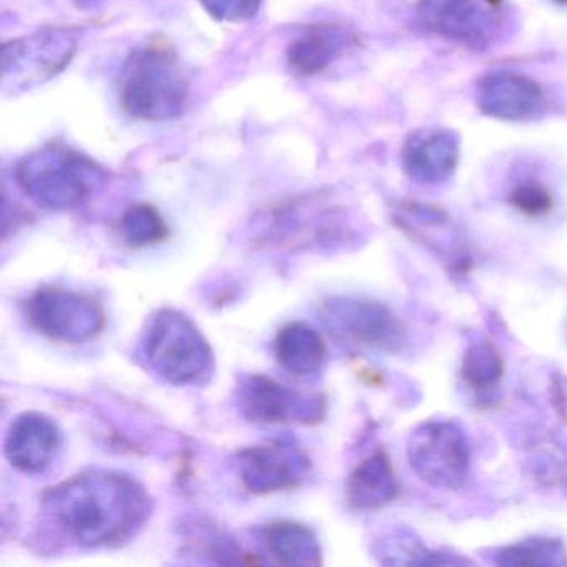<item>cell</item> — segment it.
Returning a JSON list of instances; mask_svg holds the SVG:
<instances>
[{
	"mask_svg": "<svg viewBox=\"0 0 567 567\" xmlns=\"http://www.w3.org/2000/svg\"><path fill=\"white\" fill-rule=\"evenodd\" d=\"M16 181L41 207L69 210L104 187L107 172L74 148L48 145L19 161Z\"/></svg>",
	"mask_w": 567,
	"mask_h": 567,
	"instance_id": "7a4b0ae2",
	"label": "cell"
},
{
	"mask_svg": "<svg viewBox=\"0 0 567 567\" xmlns=\"http://www.w3.org/2000/svg\"><path fill=\"white\" fill-rule=\"evenodd\" d=\"M461 373L474 390H489L501 380L503 361L493 344L477 341L464 353Z\"/></svg>",
	"mask_w": 567,
	"mask_h": 567,
	"instance_id": "44dd1931",
	"label": "cell"
},
{
	"mask_svg": "<svg viewBox=\"0 0 567 567\" xmlns=\"http://www.w3.org/2000/svg\"><path fill=\"white\" fill-rule=\"evenodd\" d=\"M79 8H91V6L99 4L102 0H72Z\"/></svg>",
	"mask_w": 567,
	"mask_h": 567,
	"instance_id": "d4e9b609",
	"label": "cell"
},
{
	"mask_svg": "<svg viewBox=\"0 0 567 567\" xmlns=\"http://www.w3.org/2000/svg\"><path fill=\"white\" fill-rule=\"evenodd\" d=\"M511 202L519 208L523 214L537 215L546 214L550 208V197L543 187L534 184L519 185L511 194Z\"/></svg>",
	"mask_w": 567,
	"mask_h": 567,
	"instance_id": "cb8c5ba5",
	"label": "cell"
},
{
	"mask_svg": "<svg viewBox=\"0 0 567 567\" xmlns=\"http://www.w3.org/2000/svg\"><path fill=\"white\" fill-rule=\"evenodd\" d=\"M396 480L390 460L383 453L373 454L351 473L347 496L357 509H378L396 496Z\"/></svg>",
	"mask_w": 567,
	"mask_h": 567,
	"instance_id": "e0dca14e",
	"label": "cell"
},
{
	"mask_svg": "<svg viewBox=\"0 0 567 567\" xmlns=\"http://www.w3.org/2000/svg\"><path fill=\"white\" fill-rule=\"evenodd\" d=\"M554 2H556V4L567 6V0H554Z\"/></svg>",
	"mask_w": 567,
	"mask_h": 567,
	"instance_id": "484cf974",
	"label": "cell"
},
{
	"mask_svg": "<svg viewBox=\"0 0 567 567\" xmlns=\"http://www.w3.org/2000/svg\"><path fill=\"white\" fill-rule=\"evenodd\" d=\"M406 453L414 473L431 486L457 489L470 474V441L453 421L420 424L408 440Z\"/></svg>",
	"mask_w": 567,
	"mask_h": 567,
	"instance_id": "52a82bcc",
	"label": "cell"
},
{
	"mask_svg": "<svg viewBox=\"0 0 567 567\" xmlns=\"http://www.w3.org/2000/svg\"><path fill=\"white\" fill-rule=\"evenodd\" d=\"M321 320L333 337L367 348H390L400 327L393 313L377 301L331 298L321 305Z\"/></svg>",
	"mask_w": 567,
	"mask_h": 567,
	"instance_id": "30bf717a",
	"label": "cell"
},
{
	"mask_svg": "<svg viewBox=\"0 0 567 567\" xmlns=\"http://www.w3.org/2000/svg\"><path fill=\"white\" fill-rule=\"evenodd\" d=\"M377 556L380 563L393 566H441V564H463L464 560L443 557L427 549L420 539L404 530L388 534L378 543Z\"/></svg>",
	"mask_w": 567,
	"mask_h": 567,
	"instance_id": "d6986e66",
	"label": "cell"
},
{
	"mask_svg": "<svg viewBox=\"0 0 567 567\" xmlns=\"http://www.w3.org/2000/svg\"><path fill=\"white\" fill-rule=\"evenodd\" d=\"M496 563L501 566H566V550L559 540L527 539L514 546L504 547L497 553Z\"/></svg>",
	"mask_w": 567,
	"mask_h": 567,
	"instance_id": "ffe728a7",
	"label": "cell"
},
{
	"mask_svg": "<svg viewBox=\"0 0 567 567\" xmlns=\"http://www.w3.org/2000/svg\"><path fill=\"white\" fill-rule=\"evenodd\" d=\"M188 84L178 59L162 44L145 45L125 62L121 75V104L138 121L177 118L187 104Z\"/></svg>",
	"mask_w": 567,
	"mask_h": 567,
	"instance_id": "3957f363",
	"label": "cell"
},
{
	"mask_svg": "<svg viewBox=\"0 0 567 567\" xmlns=\"http://www.w3.org/2000/svg\"><path fill=\"white\" fill-rule=\"evenodd\" d=\"M265 549L285 566H318L321 547L308 527L293 523L268 524L260 530Z\"/></svg>",
	"mask_w": 567,
	"mask_h": 567,
	"instance_id": "ac0fdd59",
	"label": "cell"
},
{
	"mask_svg": "<svg viewBox=\"0 0 567 567\" xmlns=\"http://www.w3.org/2000/svg\"><path fill=\"white\" fill-rule=\"evenodd\" d=\"M476 101L483 114L507 122L530 121L546 109V95L536 82L506 71L481 79Z\"/></svg>",
	"mask_w": 567,
	"mask_h": 567,
	"instance_id": "7c38bea8",
	"label": "cell"
},
{
	"mask_svg": "<svg viewBox=\"0 0 567 567\" xmlns=\"http://www.w3.org/2000/svg\"><path fill=\"white\" fill-rule=\"evenodd\" d=\"M460 138L447 131H420L410 135L401 152L403 171L421 185H440L456 171Z\"/></svg>",
	"mask_w": 567,
	"mask_h": 567,
	"instance_id": "5bb4252c",
	"label": "cell"
},
{
	"mask_svg": "<svg viewBox=\"0 0 567 567\" xmlns=\"http://www.w3.org/2000/svg\"><path fill=\"white\" fill-rule=\"evenodd\" d=\"M238 464L245 486L257 494L298 486L310 471L307 454L284 441L241 451Z\"/></svg>",
	"mask_w": 567,
	"mask_h": 567,
	"instance_id": "8fae6325",
	"label": "cell"
},
{
	"mask_svg": "<svg viewBox=\"0 0 567 567\" xmlns=\"http://www.w3.org/2000/svg\"><path fill=\"white\" fill-rule=\"evenodd\" d=\"M416 21L436 38L484 51L507 34L513 12L506 0H417Z\"/></svg>",
	"mask_w": 567,
	"mask_h": 567,
	"instance_id": "5b68a950",
	"label": "cell"
},
{
	"mask_svg": "<svg viewBox=\"0 0 567 567\" xmlns=\"http://www.w3.org/2000/svg\"><path fill=\"white\" fill-rule=\"evenodd\" d=\"M45 511L75 543L112 546L137 533L152 509L144 486L112 471L82 473L45 494Z\"/></svg>",
	"mask_w": 567,
	"mask_h": 567,
	"instance_id": "6da1fadb",
	"label": "cell"
},
{
	"mask_svg": "<svg viewBox=\"0 0 567 567\" xmlns=\"http://www.w3.org/2000/svg\"><path fill=\"white\" fill-rule=\"evenodd\" d=\"M145 364L172 384L197 383L207 377L214 353L194 321L174 310L152 318L142 338Z\"/></svg>",
	"mask_w": 567,
	"mask_h": 567,
	"instance_id": "277c9868",
	"label": "cell"
},
{
	"mask_svg": "<svg viewBox=\"0 0 567 567\" xmlns=\"http://www.w3.org/2000/svg\"><path fill=\"white\" fill-rule=\"evenodd\" d=\"M350 44V35L337 25H318L308 29L295 39L288 48V62L293 71L303 75H315L324 71L344 48Z\"/></svg>",
	"mask_w": 567,
	"mask_h": 567,
	"instance_id": "2e32d148",
	"label": "cell"
},
{
	"mask_svg": "<svg viewBox=\"0 0 567 567\" xmlns=\"http://www.w3.org/2000/svg\"><path fill=\"white\" fill-rule=\"evenodd\" d=\"M238 406L255 423H318L323 417L320 394L303 393L271 378L251 374L238 384Z\"/></svg>",
	"mask_w": 567,
	"mask_h": 567,
	"instance_id": "9c48e42d",
	"label": "cell"
},
{
	"mask_svg": "<svg viewBox=\"0 0 567 567\" xmlns=\"http://www.w3.org/2000/svg\"><path fill=\"white\" fill-rule=\"evenodd\" d=\"M79 49V31L41 29L34 34L6 42L2 48V81L6 91L38 87L61 74Z\"/></svg>",
	"mask_w": 567,
	"mask_h": 567,
	"instance_id": "8992f818",
	"label": "cell"
},
{
	"mask_svg": "<svg viewBox=\"0 0 567 567\" xmlns=\"http://www.w3.org/2000/svg\"><path fill=\"white\" fill-rule=\"evenodd\" d=\"M278 363L297 377H311L323 368L327 347L320 331L303 321L285 324L275 340Z\"/></svg>",
	"mask_w": 567,
	"mask_h": 567,
	"instance_id": "9a60e30c",
	"label": "cell"
},
{
	"mask_svg": "<svg viewBox=\"0 0 567 567\" xmlns=\"http://www.w3.org/2000/svg\"><path fill=\"white\" fill-rule=\"evenodd\" d=\"M61 450L58 424L41 413L16 417L6 440V456L22 473L38 474L48 470Z\"/></svg>",
	"mask_w": 567,
	"mask_h": 567,
	"instance_id": "4fadbf2b",
	"label": "cell"
},
{
	"mask_svg": "<svg viewBox=\"0 0 567 567\" xmlns=\"http://www.w3.org/2000/svg\"><path fill=\"white\" fill-rule=\"evenodd\" d=\"M212 18L224 22H247L258 14L261 0H200Z\"/></svg>",
	"mask_w": 567,
	"mask_h": 567,
	"instance_id": "603a6c76",
	"label": "cell"
},
{
	"mask_svg": "<svg viewBox=\"0 0 567 567\" xmlns=\"http://www.w3.org/2000/svg\"><path fill=\"white\" fill-rule=\"evenodd\" d=\"M28 317L41 333L61 343H84L105 323L101 303L89 295L65 288H42L28 303Z\"/></svg>",
	"mask_w": 567,
	"mask_h": 567,
	"instance_id": "ba28073f",
	"label": "cell"
},
{
	"mask_svg": "<svg viewBox=\"0 0 567 567\" xmlns=\"http://www.w3.org/2000/svg\"><path fill=\"white\" fill-rule=\"evenodd\" d=\"M121 230L127 244L137 248L158 244L168 235L164 218L151 205L128 208L122 218Z\"/></svg>",
	"mask_w": 567,
	"mask_h": 567,
	"instance_id": "7402d4cb",
	"label": "cell"
}]
</instances>
